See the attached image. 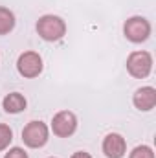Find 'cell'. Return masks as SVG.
I'll return each instance as SVG.
<instances>
[{
	"mask_svg": "<svg viewBox=\"0 0 156 158\" xmlns=\"http://www.w3.org/2000/svg\"><path fill=\"white\" fill-rule=\"evenodd\" d=\"M127 70L132 77L143 79L153 70V57L149 52H132L127 57Z\"/></svg>",
	"mask_w": 156,
	"mask_h": 158,
	"instance_id": "cell-2",
	"label": "cell"
},
{
	"mask_svg": "<svg viewBox=\"0 0 156 158\" xmlns=\"http://www.w3.org/2000/svg\"><path fill=\"white\" fill-rule=\"evenodd\" d=\"M70 158H92V156L88 153H84V151H77V153H74Z\"/></svg>",
	"mask_w": 156,
	"mask_h": 158,
	"instance_id": "cell-14",
	"label": "cell"
},
{
	"mask_svg": "<svg viewBox=\"0 0 156 158\" xmlns=\"http://www.w3.org/2000/svg\"><path fill=\"white\" fill-rule=\"evenodd\" d=\"M4 158H28V153L24 149H20V147H13V149H9L6 153Z\"/></svg>",
	"mask_w": 156,
	"mask_h": 158,
	"instance_id": "cell-13",
	"label": "cell"
},
{
	"mask_svg": "<svg viewBox=\"0 0 156 158\" xmlns=\"http://www.w3.org/2000/svg\"><path fill=\"white\" fill-rule=\"evenodd\" d=\"M51 129H53V134L59 136V138H68L76 132L77 129V118L74 112L70 110H61L53 116L51 121Z\"/></svg>",
	"mask_w": 156,
	"mask_h": 158,
	"instance_id": "cell-5",
	"label": "cell"
},
{
	"mask_svg": "<svg viewBox=\"0 0 156 158\" xmlns=\"http://www.w3.org/2000/svg\"><path fill=\"white\" fill-rule=\"evenodd\" d=\"M22 140L28 147L39 149L48 142V127L42 121H30L22 131Z\"/></svg>",
	"mask_w": 156,
	"mask_h": 158,
	"instance_id": "cell-4",
	"label": "cell"
},
{
	"mask_svg": "<svg viewBox=\"0 0 156 158\" xmlns=\"http://www.w3.org/2000/svg\"><path fill=\"white\" fill-rule=\"evenodd\" d=\"M125 37L130 42H143L151 35V24L143 17H130L123 26Z\"/></svg>",
	"mask_w": 156,
	"mask_h": 158,
	"instance_id": "cell-3",
	"label": "cell"
},
{
	"mask_svg": "<svg viewBox=\"0 0 156 158\" xmlns=\"http://www.w3.org/2000/svg\"><path fill=\"white\" fill-rule=\"evenodd\" d=\"M129 158H154V153H153V149H151L149 145H138V147L130 153Z\"/></svg>",
	"mask_w": 156,
	"mask_h": 158,
	"instance_id": "cell-12",
	"label": "cell"
},
{
	"mask_svg": "<svg viewBox=\"0 0 156 158\" xmlns=\"http://www.w3.org/2000/svg\"><path fill=\"white\" fill-rule=\"evenodd\" d=\"M15 28V15L7 7H0V35H7Z\"/></svg>",
	"mask_w": 156,
	"mask_h": 158,
	"instance_id": "cell-10",
	"label": "cell"
},
{
	"mask_svg": "<svg viewBox=\"0 0 156 158\" xmlns=\"http://www.w3.org/2000/svg\"><path fill=\"white\" fill-rule=\"evenodd\" d=\"M17 70L24 77H37L42 72V57L37 52H24L17 61Z\"/></svg>",
	"mask_w": 156,
	"mask_h": 158,
	"instance_id": "cell-6",
	"label": "cell"
},
{
	"mask_svg": "<svg viewBox=\"0 0 156 158\" xmlns=\"http://www.w3.org/2000/svg\"><path fill=\"white\" fill-rule=\"evenodd\" d=\"M2 105H4V110L6 112H9V114H17V112H22L24 109H26V98L22 96V94H18V92H11V94H7L6 98H4V101H2Z\"/></svg>",
	"mask_w": 156,
	"mask_h": 158,
	"instance_id": "cell-9",
	"label": "cell"
},
{
	"mask_svg": "<svg viewBox=\"0 0 156 158\" xmlns=\"http://www.w3.org/2000/svg\"><path fill=\"white\" fill-rule=\"evenodd\" d=\"M132 101H134V107L138 110H145V112L153 110L156 105V90L153 86L138 88L136 94H134V98H132Z\"/></svg>",
	"mask_w": 156,
	"mask_h": 158,
	"instance_id": "cell-8",
	"label": "cell"
},
{
	"mask_svg": "<svg viewBox=\"0 0 156 158\" xmlns=\"http://www.w3.org/2000/svg\"><path fill=\"white\" fill-rule=\"evenodd\" d=\"M103 153L107 158H123L127 153V143L121 134L110 132L103 140Z\"/></svg>",
	"mask_w": 156,
	"mask_h": 158,
	"instance_id": "cell-7",
	"label": "cell"
},
{
	"mask_svg": "<svg viewBox=\"0 0 156 158\" xmlns=\"http://www.w3.org/2000/svg\"><path fill=\"white\" fill-rule=\"evenodd\" d=\"M37 33L44 40L53 42V40H59L64 37L66 24L57 15H44V17H40L39 22H37Z\"/></svg>",
	"mask_w": 156,
	"mask_h": 158,
	"instance_id": "cell-1",
	"label": "cell"
},
{
	"mask_svg": "<svg viewBox=\"0 0 156 158\" xmlns=\"http://www.w3.org/2000/svg\"><path fill=\"white\" fill-rule=\"evenodd\" d=\"M11 140H13V132H11V129H9L7 125L0 123V151H4V149L11 143Z\"/></svg>",
	"mask_w": 156,
	"mask_h": 158,
	"instance_id": "cell-11",
	"label": "cell"
}]
</instances>
